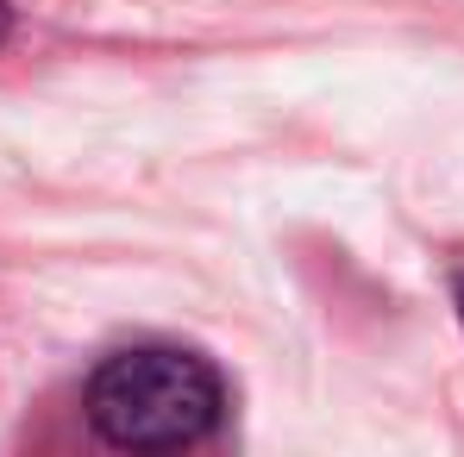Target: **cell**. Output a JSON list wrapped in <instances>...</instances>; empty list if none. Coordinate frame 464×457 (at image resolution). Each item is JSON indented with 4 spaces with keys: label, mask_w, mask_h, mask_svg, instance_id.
Returning <instances> with one entry per match:
<instances>
[{
    "label": "cell",
    "mask_w": 464,
    "mask_h": 457,
    "mask_svg": "<svg viewBox=\"0 0 464 457\" xmlns=\"http://www.w3.org/2000/svg\"><path fill=\"white\" fill-rule=\"evenodd\" d=\"M452 295H459V319H464V276H459V282H452Z\"/></svg>",
    "instance_id": "obj_3"
},
{
    "label": "cell",
    "mask_w": 464,
    "mask_h": 457,
    "mask_svg": "<svg viewBox=\"0 0 464 457\" xmlns=\"http://www.w3.org/2000/svg\"><path fill=\"white\" fill-rule=\"evenodd\" d=\"M6 32H13V6L0 0V44H6Z\"/></svg>",
    "instance_id": "obj_2"
},
{
    "label": "cell",
    "mask_w": 464,
    "mask_h": 457,
    "mask_svg": "<svg viewBox=\"0 0 464 457\" xmlns=\"http://www.w3.org/2000/svg\"><path fill=\"white\" fill-rule=\"evenodd\" d=\"M82 407H88V426L120 452H182L220 426L227 388L220 370L195 351L139 345V351H113L88 376Z\"/></svg>",
    "instance_id": "obj_1"
}]
</instances>
